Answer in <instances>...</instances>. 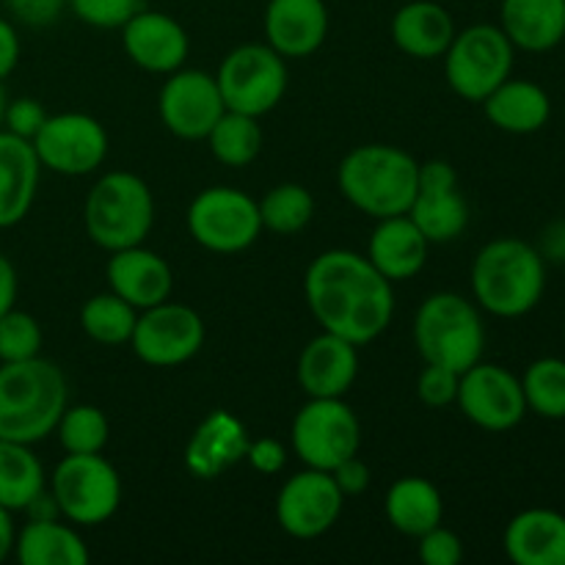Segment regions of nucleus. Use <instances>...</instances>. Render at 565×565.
Instances as JSON below:
<instances>
[{"label":"nucleus","instance_id":"f257e3e1","mask_svg":"<svg viewBox=\"0 0 565 565\" xmlns=\"http://www.w3.org/2000/svg\"><path fill=\"white\" fill-rule=\"evenodd\" d=\"M303 292L320 329L353 342L370 345L379 340L395 315V290L367 254L331 248L312 259L303 279Z\"/></svg>","mask_w":565,"mask_h":565},{"label":"nucleus","instance_id":"f03ea898","mask_svg":"<svg viewBox=\"0 0 565 565\" xmlns=\"http://www.w3.org/2000/svg\"><path fill=\"white\" fill-rule=\"evenodd\" d=\"M66 379L42 353L0 364V439L36 445L55 434L66 408Z\"/></svg>","mask_w":565,"mask_h":565},{"label":"nucleus","instance_id":"7ed1b4c3","mask_svg":"<svg viewBox=\"0 0 565 565\" xmlns=\"http://www.w3.org/2000/svg\"><path fill=\"white\" fill-rule=\"evenodd\" d=\"M419 163L401 147L362 143L337 169L340 193L370 218H390L412 210L417 199Z\"/></svg>","mask_w":565,"mask_h":565},{"label":"nucleus","instance_id":"20e7f679","mask_svg":"<svg viewBox=\"0 0 565 565\" xmlns=\"http://www.w3.org/2000/svg\"><path fill=\"white\" fill-rule=\"evenodd\" d=\"M546 265L535 246L519 237L486 243L472 263L475 301L497 318H522L539 307Z\"/></svg>","mask_w":565,"mask_h":565},{"label":"nucleus","instance_id":"39448f33","mask_svg":"<svg viewBox=\"0 0 565 565\" xmlns=\"http://www.w3.org/2000/svg\"><path fill=\"white\" fill-rule=\"evenodd\" d=\"M154 224V196L130 171H108L88 191L83 204L86 235L105 252L138 246Z\"/></svg>","mask_w":565,"mask_h":565},{"label":"nucleus","instance_id":"423d86ee","mask_svg":"<svg viewBox=\"0 0 565 565\" xmlns=\"http://www.w3.org/2000/svg\"><path fill=\"white\" fill-rule=\"evenodd\" d=\"M414 345L425 364L467 373L480 362L486 348V326L480 309L458 292H434L414 320Z\"/></svg>","mask_w":565,"mask_h":565},{"label":"nucleus","instance_id":"0eeeda50","mask_svg":"<svg viewBox=\"0 0 565 565\" xmlns=\"http://www.w3.org/2000/svg\"><path fill=\"white\" fill-rule=\"evenodd\" d=\"M50 494L61 516L77 527L105 524L121 505V478L99 452L61 458L50 475Z\"/></svg>","mask_w":565,"mask_h":565},{"label":"nucleus","instance_id":"6e6552de","mask_svg":"<svg viewBox=\"0 0 565 565\" xmlns=\"http://www.w3.org/2000/svg\"><path fill=\"white\" fill-rule=\"evenodd\" d=\"M513 72V42L500 25L463 28L445 53V77L467 103H483Z\"/></svg>","mask_w":565,"mask_h":565},{"label":"nucleus","instance_id":"1a4fd4ad","mask_svg":"<svg viewBox=\"0 0 565 565\" xmlns=\"http://www.w3.org/2000/svg\"><path fill=\"white\" fill-rule=\"evenodd\" d=\"M290 441L301 463L331 472L351 456H359L362 425L342 397H309L292 419Z\"/></svg>","mask_w":565,"mask_h":565},{"label":"nucleus","instance_id":"9d476101","mask_svg":"<svg viewBox=\"0 0 565 565\" xmlns=\"http://www.w3.org/2000/svg\"><path fill=\"white\" fill-rule=\"evenodd\" d=\"M218 92L226 110L263 119L287 92V64L270 44H241L218 66Z\"/></svg>","mask_w":565,"mask_h":565},{"label":"nucleus","instance_id":"9b49d317","mask_svg":"<svg viewBox=\"0 0 565 565\" xmlns=\"http://www.w3.org/2000/svg\"><path fill=\"white\" fill-rule=\"evenodd\" d=\"M188 232L207 252H246L263 232L259 202L230 185L204 188L188 207Z\"/></svg>","mask_w":565,"mask_h":565},{"label":"nucleus","instance_id":"f8f14e48","mask_svg":"<svg viewBox=\"0 0 565 565\" xmlns=\"http://www.w3.org/2000/svg\"><path fill=\"white\" fill-rule=\"evenodd\" d=\"M31 143L42 169L64 177L92 174L108 158L105 127L94 116L77 110L47 116Z\"/></svg>","mask_w":565,"mask_h":565},{"label":"nucleus","instance_id":"ddd939ff","mask_svg":"<svg viewBox=\"0 0 565 565\" xmlns=\"http://www.w3.org/2000/svg\"><path fill=\"white\" fill-rule=\"evenodd\" d=\"M130 345L149 367H180L204 345V320L185 303L163 301L141 309Z\"/></svg>","mask_w":565,"mask_h":565},{"label":"nucleus","instance_id":"4468645a","mask_svg":"<svg viewBox=\"0 0 565 565\" xmlns=\"http://www.w3.org/2000/svg\"><path fill=\"white\" fill-rule=\"evenodd\" d=\"M456 403L469 423L491 434L516 428L527 414L522 379L500 364L478 362L461 373Z\"/></svg>","mask_w":565,"mask_h":565},{"label":"nucleus","instance_id":"2eb2a0df","mask_svg":"<svg viewBox=\"0 0 565 565\" xmlns=\"http://www.w3.org/2000/svg\"><path fill=\"white\" fill-rule=\"evenodd\" d=\"M345 494L334 483L331 472L303 469L292 475L276 494V522L287 535L301 541L320 539L340 519Z\"/></svg>","mask_w":565,"mask_h":565},{"label":"nucleus","instance_id":"dca6fc26","mask_svg":"<svg viewBox=\"0 0 565 565\" xmlns=\"http://www.w3.org/2000/svg\"><path fill=\"white\" fill-rule=\"evenodd\" d=\"M226 105L215 75L202 70H177L163 83L158 97V114L166 130L185 141H202L224 116Z\"/></svg>","mask_w":565,"mask_h":565},{"label":"nucleus","instance_id":"f3484780","mask_svg":"<svg viewBox=\"0 0 565 565\" xmlns=\"http://www.w3.org/2000/svg\"><path fill=\"white\" fill-rule=\"evenodd\" d=\"M121 44L127 58L154 75H171L188 58V33L174 17L163 11L141 9L121 25Z\"/></svg>","mask_w":565,"mask_h":565},{"label":"nucleus","instance_id":"a211bd4d","mask_svg":"<svg viewBox=\"0 0 565 565\" xmlns=\"http://www.w3.org/2000/svg\"><path fill=\"white\" fill-rule=\"evenodd\" d=\"M263 25L281 58H307L329 36V6L326 0H268Z\"/></svg>","mask_w":565,"mask_h":565},{"label":"nucleus","instance_id":"6ab92c4d","mask_svg":"<svg viewBox=\"0 0 565 565\" xmlns=\"http://www.w3.org/2000/svg\"><path fill=\"white\" fill-rule=\"evenodd\" d=\"M248 430L232 412H210L185 445V469L199 480H215L246 461Z\"/></svg>","mask_w":565,"mask_h":565},{"label":"nucleus","instance_id":"aec40b11","mask_svg":"<svg viewBox=\"0 0 565 565\" xmlns=\"http://www.w3.org/2000/svg\"><path fill=\"white\" fill-rule=\"evenodd\" d=\"M105 274H108L110 292L125 298L136 309L158 307V303L169 301L171 290H174L171 265L160 254L143 248L141 243L110 252Z\"/></svg>","mask_w":565,"mask_h":565},{"label":"nucleus","instance_id":"412c9836","mask_svg":"<svg viewBox=\"0 0 565 565\" xmlns=\"http://www.w3.org/2000/svg\"><path fill=\"white\" fill-rule=\"evenodd\" d=\"M296 375L307 397H342L359 375L356 345L331 331H320L303 345Z\"/></svg>","mask_w":565,"mask_h":565},{"label":"nucleus","instance_id":"4be33fe9","mask_svg":"<svg viewBox=\"0 0 565 565\" xmlns=\"http://www.w3.org/2000/svg\"><path fill=\"white\" fill-rule=\"evenodd\" d=\"M39 163L33 143L14 136L9 130H0V230L17 226L36 202Z\"/></svg>","mask_w":565,"mask_h":565},{"label":"nucleus","instance_id":"5701e85b","mask_svg":"<svg viewBox=\"0 0 565 565\" xmlns=\"http://www.w3.org/2000/svg\"><path fill=\"white\" fill-rule=\"evenodd\" d=\"M428 248V237L419 232L412 215H390V218H379V226L370 235L367 259L384 279L395 285V281L412 279L425 268Z\"/></svg>","mask_w":565,"mask_h":565},{"label":"nucleus","instance_id":"b1692460","mask_svg":"<svg viewBox=\"0 0 565 565\" xmlns=\"http://www.w3.org/2000/svg\"><path fill=\"white\" fill-rule=\"evenodd\" d=\"M502 544L516 565H565V516L550 508L516 513Z\"/></svg>","mask_w":565,"mask_h":565},{"label":"nucleus","instance_id":"393cba45","mask_svg":"<svg viewBox=\"0 0 565 565\" xmlns=\"http://www.w3.org/2000/svg\"><path fill=\"white\" fill-rule=\"evenodd\" d=\"M456 36L450 11L434 0H412L392 17V42L412 58H441Z\"/></svg>","mask_w":565,"mask_h":565},{"label":"nucleus","instance_id":"a878e982","mask_svg":"<svg viewBox=\"0 0 565 565\" xmlns=\"http://www.w3.org/2000/svg\"><path fill=\"white\" fill-rule=\"evenodd\" d=\"M486 119L502 132H513V136H530L539 132L541 127L550 121L552 103L550 94L533 81H513L508 77L505 83L494 88L489 97L483 99Z\"/></svg>","mask_w":565,"mask_h":565},{"label":"nucleus","instance_id":"bb28decb","mask_svg":"<svg viewBox=\"0 0 565 565\" xmlns=\"http://www.w3.org/2000/svg\"><path fill=\"white\" fill-rule=\"evenodd\" d=\"M502 31L513 47L546 53L565 39V0H502Z\"/></svg>","mask_w":565,"mask_h":565},{"label":"nucleus","instance_id":"cd10ccee","mask_svg":"<svg viewBox=\"0 0 565 565\" xmlns=\"http://www.w3.org/2000/svg\"><path fill=\"white\" fill-rule=\"evenodd\" d=\"M11 555L22 565H88L92 561L86 541L58 519H31L17 533Z\"/></svg>","mask_w":565,"mask_h":565},{"label":"nucleus","instance_id":"c85d7f7f","mask_svg":"<svg viewBox=\"0 0 565 565\" xmlns=\"http://www.w3.org/2000/svg\"><path fill=\"white\" fill-rule=\"evenodd\" d=\"M384 513L386 522L397 533L408 535V539H419V535L441 524L445 500H441V491L430 480L408 475V478L395 480L390 486L384 500Z\"/></svg>","mask_w":565,"mask_h":565},{"label":"nucleus","instance_id":"c756f323","mask_svg":"<svg viewBox=\"0 0 565 565\" xmlns=\"http://www.w3.org/2000/svg\"><path fill=\"white\" fill-rule=\"evenodd\" d=\"M44 489L47 475L31 445L0 439V505L11 513L25 511Z\"/></svg>","mask_w":565,"mask_h":565},{"label":"nucleus","instance_id":"7c9ffc66","mask_svg":"<svg viewBox=\"0 0 565 565\" xmlns=\"http://www.w3.org/2000/svg\"><path fill=\"white\" fill-rule=\"evenodd\" d=\"M414 224L419 226L428 243H450L463 235L469 226V204L463 193L456 188H439V191H417L412 210Z\"/></svg>","mask_w":565,"mask_h":565},{"label":"nucleus","instance_id":"2f4dec72","mask_svg":"<svg viewBox=\"0 0 565 565\" xmlns=\"http://www.w3.org/2000/svg\"><path fill=\"white\" fill-rule=\"evenodd\" d=\"M204 141L210 143V152L218 163L243 169V166L254 163L259 149H263V127L254 116L224 110V116L215 121V127L207 132Z\"/></svg>","mask_w":565,"mask_h":565},{"label":"nucleus","instance_id":"473e14b6","mask_svg":"<svg viewBox=\"0 0 565 565\" xmlns=\"http://www.w3.org/2000/svg\"><path fill=\"white\" fill-rule=\"evenodd\" d=\"M138 309L130 307L125 298L116 292H99L92 296L81 309V329L86 331L88 340L99 342V345H127L136 329Z\"/></svg>","mask_w":565,"mask_h":565},{"label":"nucleus","instance_id":"72a5a7b5","mask_svg":"<svg viewBox=\"0 0 565 565\" xmlns=\"http://www.w3.org/2000/svg\"><path fill=\"white\" fill-rule=\"evenodd\" d=\"M312 215V193H309V188L298 185V182H281V185L270 188L263 202H259L263 230L274 232V235H296V232L307 230Z\"/></svg>","mask_w":565,"mask_h":565},{"label":"nucleus","instance_id":"f704fd0d","mask_svg":"<svg viewBox=\"0 0 565 565\" xmlns=\"http://www.w3.org/2000/svg\"><path fill=\"white\" fill-rule=\"evenodd\" d=\"M527 412L544 419H565V362L546 356L527 367L522 379Z\"/></svg>","mask_w":565,"mask_h":565},{"label":"nucleus","instance_id":"c9c22d12","mask_svg":"<svg viewBox=\"0 0 565 565\" xmlns=\"http://www.w3.org/2000/svg\"><path fill=\"white\" fill-rule=\"evenodd\" d=\"M55 434L70 456H92V452L105 450L110 425L97 406H72L64 408Z\"/></svg>","mask_w":565,"mask_h":565},{"label":"nucleus","instance_id":"e433bc0d","mask_svg":"<svg viewBox=\"0 0 565 565\" xmlns=\"http://www.w3.org/2000/svg\"><path fill=\"white\" fill-rule=\"evenodd\" d=\"M42 353V326L33 315L11 307L0 315V364L25 362Z\"/></svg>","mask_w":565,"mask_h":565},{"label":"nucleus","instance_id":"4c0bfd02","mask_svg":"<svg viewBox=\"0 0 565 565\" xmlns=\"http://www.w3.org/2000/svg\"><path fill=\"white\" fill-rule=\"evenodd\" d=\"M72 14L92 28H121L132 14L143 9L141 0H66Z\"/></svg>","mask_w":565,"mask_h":565},{"label":"nucleus","instance_id":"58836bf2","mask_svg":"<svg viewBox=\"0 0 565 565\" xmlns=\"http://www.w3.org/2000/svg\"><path fill=\"white\" fill-rule=\"evenodd\" d=\"M458 379L461 375L456 370L439 367V364H425V370L417 379V395L425 406L445 408L456 403L458 395Z\"/></svg>","mask_w":565,"mask_h":565},{"label":"nucleus","instance_id":"ea45409f","mask_svg":"<svg viewBox=\"0 0 565 565\" xmlns=\"http://www.w3.org/2000/svg\"><path fill=\"white\" fill-rule=\"evenodd\" d=\"M419 561L425 565H458L463 561V544L452 530L434 527L419 535Z\"/></svg>","mask_w":565,"mask_h":565},{"label":"nucleus","instance_id":"a19ab883","mask_svg":"<svg viewBox=\"0 0 565 565\" xmlns=\"http://www.w3.org/2000/svg\"><path fill=\"white\" fill-rule=\"evenodd\" d=\"M47 110L39 99L33 97H17L6 103V114H3V130L14 132V136L25 138V141H33V136L39 132V127L44 125L47 119Z\"/></svg>","mask_w":565,"mask_h":565},{"label":"nucleus","instance_id":"79ce46f5","mask_svg":"<svg viewBox=\"0 0 565 565\" xmlns=\"http://www.w3.org/2000/svg\"><path fill=\"white\" fill-rule=\"evenodd\" d=\"M14 20H20L28 28H47L64 11L66 0H6Z\"/></svg>","mask_w":565,"mask_h":565},{"label":"nucleus","instance_id":"37998d69","mask_svg":"<svg viewBox=\"0 0 565 565\" xmlns=\"http://www.w3.org/2000/svg\"><path fill=\"white\" fill-rule=\"evenodd\" d=\"M246 461H248V467L254 469V472L276 475V472H281V469H285L287 450H285V445H281L279 439H270V436H265V439L248 441Z\"/></svg>","mask_w":565,"mask_h":565},{"label":"nucleus","instance_id":"c03bdc74","mask_svg":"<svg viewBox=\"0 0 565 565\" xmlns=\"http://www.w3.org/2000/svg\"><path fill=\"white\" fill-rule=\"evenodd\" d=\"M331 478H334V483L340 486V491L345 494V500H348V497L364 494L373 475H370V467L362 461V458L351 456L348 461H342L340 467L331 469Z\"/></svg>","mask_w":565,"mask_h":565},{"label":"nucleus","instance_id":"a18cd8bd","mask_svg":"<svg viewBox=\"0 0 565 565\" xmlns=\"http://www.w3.org/2000/svg\"><path fill=\"white\" fill-rule=\"evenodd\" d=\"M20 64V36L9 20L0 17V81L11 75Z\"/></svg>","mask_w":565,"mask_h":565},{"label":"nucleus","instance_id":"49530a36","mask_svg":"<svg viewBox=\"0 0 565 565\" xmlns=\"http://www.w3.org/2000/svg\"><path fill=\"white\" fill-rule=\"evenodd\" d=\"M541 257L565 263V221L546 226L544 237H541Z\"/></svg>","mask_w":565,"mask_h":565},{"label":"nucleus","instance_id":"de8ad7c7","mask_svg":"<svg viewBox=\"0 0 565 565\" xmlns=\"http://www.w3.org/2000/svg\"><path fill=\"white\" fill-rule=\"evenodd\" d=\"M17 290H20V285H17L14 265H11L6 254H0V315L14 307Z\"/></svg>","mask_w":565,"mask_h":565},{"label":"nucleus","instance_id":"09e8293b","mask_svg":"<svg viewBox=\"0 0 565 565\" xmlns=\"http://www.w3.org/2000/svg\"><path fill=\"white\" fill-rule=\"evenodd\" d=\"M14 539H17V530L14 522H11V511H6L0 505V563L14 552Z\"/></svg>","mask_w":565,"mask_h":565},{"label":"nucleus","instance_id":"8fccbe9b","mask_svg":"<svg viewBox=\"0 0 565 565\" xmlns=\"http://www.w3.org/2000/svg\"><path fill=\"white\" fill-rule=\"evenodd\" d=\"M6 103H9V97H6L3 81H0V130H3V114H6Z\"/></svg>","mask_w":565,"mask_h":565}]
</instances>
